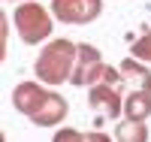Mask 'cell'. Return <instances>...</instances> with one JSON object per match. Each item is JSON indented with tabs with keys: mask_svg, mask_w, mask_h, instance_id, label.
<instances>
[{
	"mask_svg": "<svg viewBox=\"0 0 151 142\" xmlns=\"http://www.w3.org/2000/svg\"><path fill=\"white\" fill-rule=\"evenodd\" d=\"M76 58H79V43H73V40H52V43H45V48L40 51V55H36L33 76L42 85L58 88V85L70 82Z\"/></svg>",
	"mask_w": 151,
	"mask_h": 142,
	"instance_id": "obj_1",
	"label": "cell"
},
{
	"mask_svg": "<svg viewBox=\"0 0 151 142\" xmlns=\"http://www.w3.org/2000/svg\"><path fill=\"white\" fill-rule=\"evenodd\" d=\"M12 27L24 45H42L55 30V15L42 3L24 0V3H15V9H12Z\"/></svg>",
	"mask_w": 151,
	"mask_h": 142,
	"instance_id": "obj_2",
	"label": "cell"
},
{
	"mask_svg": "<svg viewBox=\"0 0 151 142\" xmlns=\"http://www.w3.org/2000/svg\"><path fill=\"white\" fill-rule=\"evenodd\" d=\"M103 73H106L103 51H100L97 45H91V43H79V58H76L70 85L91 88V85H97V82H103Z\"/></svg>",
	"mask_w": 151,
	"mask_h": 142,
	"instance_id": "obj_3",
	"label": "cell"
},
{
	"mask_svg": "<svg viewBox=\"0 0 151 142\" xmlns=\"http://www.w3.org/2000/svg\"><path fill=\"white\" fill-rule=\"evenodd\" d=\"M55 91H48V85H42L40 79L36 82H18L15 91H12V106H15V112H21L24 118H36L45 106L48 100H52Z\"/></svg>",
	"mask_w": 151,
	"mask_h": 142,
	"instance_id": "obj_4",
	"label": "cell"
},
{
	"mask_svg": "<svg viewBox=\"0 0 151 142\" xmlns=\"http://www.w3.org/2000/svg\"><path fill=\"white\" fill-rule=\"evenodd\" d=\"M103 12V0H52V15L60 24H91Z\"/></svg>",
	"mask_w": 151,
	"mask_h": 142,
	"instance_id": "obj_5",
	"label": "cell"
},
{
	"mask_svg": "<svg viewBox=\"0 0 151 142\" xmlns=\"http://www.w3.org/2000/svg\"><path fill=\"white\" fill-rule=\"evenodd\" d=\"M88 109L100 112L103 118L109 121H118V115H124V94L118 85H106V82H97L88 88Z\"/></svg>",
	"mask_w": 151,
	"mask_h": 142,
	"instance_id": "obj_6",
	"label": "cell"
},
{
	"mask_svg": "<svg viewBox=\"0 0 151 142\" xmlns=\"http://www.w3.org/2000/svg\"><path fill=\"white\" fill-rule=\"evenodd\" d=\"M124 118L130 121H148L151 118V91L148 88H136L124 97Z\"/></svg>",
	"mask_w": 151,
	"mask_h": 142,
	"instance_id": "obj_7",
	"label": "cell"
},
{
	"mask_svg": "<svg viewBox=\"0 0 151 142\" xmlns=\"http://www.w3.org/2000/svg\"><path fill=\"white\" fill-rule=\"evenodd\" d=\"M115 139L118 142H148V124L145 121H130L124 118L115 127Z\"/></svg>",
	"mask_w": 151,
	"mask_h": 142,
	"instance_id": "obj_8",
	"label": "cell"
},
{
	"mask_svg": "<svg viewBox=\"0 0 151 142\" xmlns=\"http://www.w3.org/2000/svg\"><path fill=\"white\" fill-rule=\"evenodd\" d=\"M118 70L124 73V79H139V82H142V88H148V82H151V70L145 67V61L133 58V55H130V58H124Z\"/></svg>",
	"mask_w": 151,
	"mask_h": 142,
	"instance_id": "obj_9",
	"label": "cell"
},
{
	"mask_svg": "<svg viewBox=\"0 0 151 142\" xmlns=\"http://www.w3.org/2000/svg\"><path fill=\"white\" fill-rule=\"evenodd\" d=\"M130 55H133V58H139V61H145V63H151V30L142 33L139 40L130 45Z\"/></svg>",
	"mask_w": 151,
	"mask_h": 142,
	"instance_id": "obj_10",
	"label": "cell"
},
{
	"mask_svg": "<svg viewBox=\"0 0 151 142\" xmlns=\"http://www.w3.org/2000/svg\"><path fill=\"white\" fill-rule=\"evenodd\" d=\"M52 142H88V139H85L82 130H76V127H60Z\"/></svg>",
	"mask_w": 151,
	"mask_h": 142,
	"instance_id": "obj_11",
	"label": "cell"
},
{
	"mask_svg": "<svg viewBox=\"0 0 151 142\" xmlns=\"http://www.w3.org/2000/svg\"><path fill=\"white\" fill-rule=\"evenodd\" d=\"M88 142H112V136H106L103 130H91V133H85Z\"/></svg>",
	"mask_w": 151,
	"mask_h": 142,
	"instance_id": "obj_12",
	"label": "cell"
},
{
	"mask_svg": "<svg viewBox=\"0 0 151 142\" xmlns=\"http://www.w3.org/2000/svg\"><path fill=\"white\" fill-rule=\"evenodd\" d=\"M6 3H24V0H6Z\"/></svg>",
	"mask_w": 151,
	"mask_h": 142,
	"instance_id": "obj_13",
	"label": "cell"
},
{
	"mask_svg": "<svg viewBox=\"0 0 151 142\" xmlns=\"http://www.w3.org/2000/svg\"><path fill=\"white\" fill-rule=\"evenodd\" d=\"M148 91H151V82H148Z\"/></svg>",
	"mask_w": 151,
	"mask_h": 142,
	"instance_id": "obj_14",
	"label": "cell"
}]
</instances>
